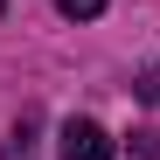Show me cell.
Segmentation results:
<instances>
[{"label":"cell","mask_w":160,"mask_h":160,"mask_svg":"<svg viewBox=\"0 0 160 160\" xmlns=\"http://www.w3.org/2000/svg\"><path fill=\"white\" fill-rule=\"evenodd\" d=\"M63 160H112V132L98 118H70L63 125Z\"/></svg>","instance_id":"obj_1"},{"label":"cell","mask_w":160,"mask_h":160,"mask_svg":"<svg viewBox=\"0 0 160 160\" xmlns=\"http://www.w3.org/2000/svg\"><path fill=\"white\" fill-rule=\"evenodd\" d=\"M56 14H70V21H98L104 0H56Z\"/></svg>","instance_id":"obj_2"},{"label":"cell","mask_w":160,"mask_h":160,"mask_svg":"<svg viewBox=\"0 0 160 160\" xmlns=\"http://www.w3.org/2000/svg\"><path fill=\"white\" fill-rule=\"evenodd\" d=\"M139 98H146V104H160V70H146V84H139Z\"/></svg>","instance_id":"obj_3"}]
</instances>
